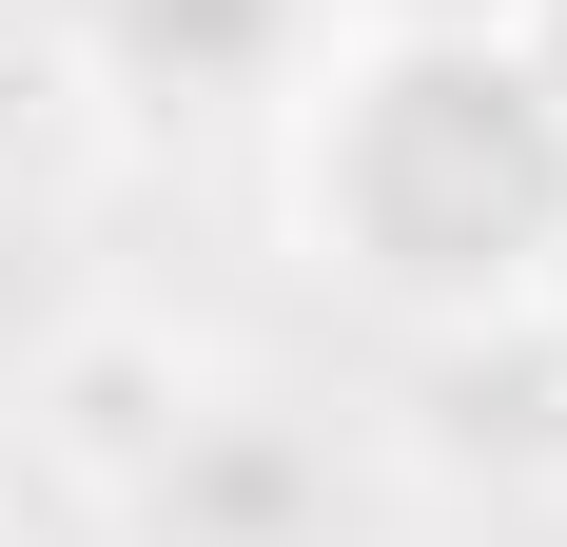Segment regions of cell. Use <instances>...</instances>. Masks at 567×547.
Listing matches in <instances>:
<instances>
[{
  "mask_svg": "<svg viewBox=\"0 0 567 547\" xmlns=\"http://www.w3.org/2000/svg\"><path fill=\"white\" fill-rule=\"evenodd\" d=\"M0 547H20V508H0Z\"/></svg>",
  "mask_w": 567,
  "mask_h": 547,
  "instance_id": "3957f363",
  "label": "cell"
},
{
  "mask_svg": "<svg viewBox=\"0 0 567 547\" xmlns=\"http://www.w3.org/2000/svg\"><path fill=\"white\" fill-rule=\"evenodd\" d=\"M293 216L392 313H528L567 274V99L528 79L509 20L489 40H372L313 99Z\"/></svg>",
  "mask_w": 567,
  "mask_h": 547,
  "instance_id": "6da1fadb",
  "label": "cell"
},
{
  "mask_svg": "<svg viewBox=\"0 0 567 547\" xmlns=\"http://www.w3.org/2000/svg\"><path fill=\"white\" fill-rule=\"evenodd\" d=\"M293 0H117V59L176 79V99H235V79H275Z\"/></svg>",
  "mask_w": 567,
  "mask_h": 547,
  "instance_id": "7a4b0ae2",
  "label": "cell"
}]
</instances>
